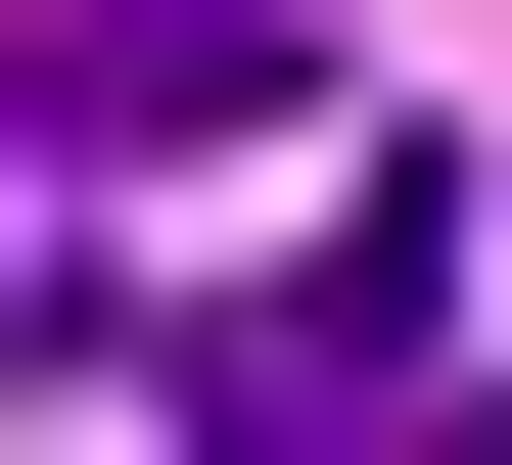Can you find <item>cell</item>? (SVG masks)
Masks as SVG:
<instances>
[{
  "label": "cell",
  "instance_id": "cell-1",
  "mask_svg": "<svg viewBox=\"0 0 512 465\" xmlns=\"http://www.w3.org/2000/svg\"><path fill=\"white\" fill-rule=\"evenodd\" d=\"M466 279H512L466 186H373L280 326H187V465H466V419H512V372H466Z\"/></svg>",
  "mask_w": 512,
  "mask_h": 465
},
{
  "label": "cell",
  "instance_id": "cell-2",
  "mask_svg": "<svg viewBox=\"0 0 512 465\" xmlns=\"http://www.w3.org/2000/svg\"><path fill=\"white\" fill-rule=\"evenodd\" d=\"M233 140H326L280 0H47V186H233Z\"/></svg>",
  "mask_w": 512,
  "mask_h": 465
}]
</instances>
